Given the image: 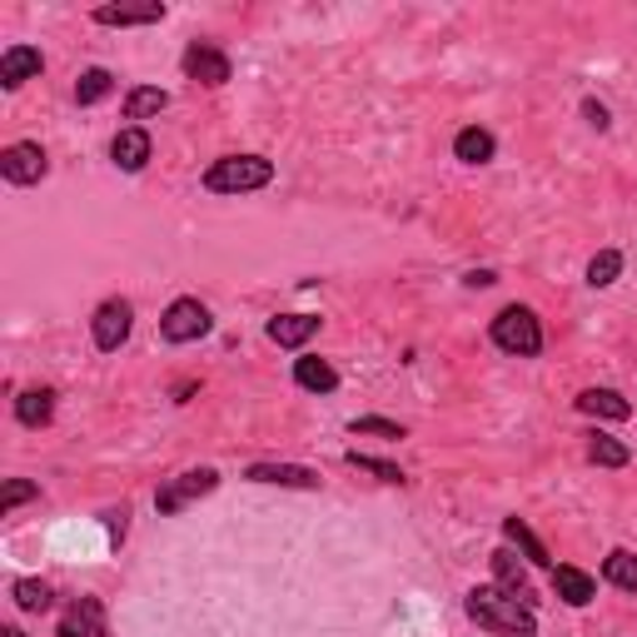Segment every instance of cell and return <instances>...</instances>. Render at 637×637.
Listing matches in <instances>:
<instances>
[{"mask_svg":"<svg viewBox=\"0 0 637 637\" xmlns=\"http://www.w3.org/2000/svg\"><path fill=\"white\" fill-rule=\"evenodd\" d=\"M469 617L478 627H488V633H503V637H533L538 633V613L503 588H473L469 592Z\"/></svg>","mask_w":637,"mask_h":637,"instance_id":"obj_1","label":"cell"},{"mask_svg":"<svg viewBox=\"0 0 637 637\" xmlns=\"http://www.w3.org/2000/svg\"><path fill=\"white\" fill-rule=\"evenodd\" d=\"M274 179V165L264 154H225L204 170V189L210 195H249V189H264Z\"/></svg>","mask_w":637,"mask_h":637,"instance_id":"obj_2","label":"cell"},{"mask_svg":"<svg viewBox=\"0 0 637 637\" xmlns=\"http://www.w3.org/2000/svg\"><path fill=\"white\" fill-rule=\"evenodd\" d=\"M494 344L503 349V354L533 359V354H544V324H538V314H533V309L508 304L503 314L494 318Z\"/></svg>","mask_w":637,"mask_h":637,"instance_id":"obj_3","label":"cell"},{"mask_svg":"<svg viewBox=\"0 0 637 637\" xmlns=\"http://www.w3.org/2000/svg\"><path fill=\"white\" fill-rule=\"evenodd\" d=\"M214 488H220V473H214V469H189V473L170 478V484L154 494V508H160V513H179V508L200 503V498L214 494Z\"/></svg>","mask_w":637,"mask_h":637,"instance_id":"obj_4","label":"cell"},{"mask_svg":"<svg viewBox=\"0 0 637 637\" xmlns=\"http://www.w3.org/2000/svg\"><path fill=\"white\" fill-rule=\"evenodd\" d=\"M160 334H165L170 344H195L210 334V309L200 304V299H175V304L165 309V318H160Z\"/></svg>","mask_w":637,"mask_h":637,"instance_id":"obj_5","label":"cell"},{"mask_svg":"<svg viewBox=\"0 0 637 637\" xmlns=\"http://www.w3.org/2000/svg\"><path fill=\"white\" fill-rule=\"evenodd\" d=\"M130 329H135V309L125 299H105V304L95 309V349L115 354L120 344L130 339Z\"/></svg>","mask_w":637,"mask_h":637,"instance_id":"obj_6","label":"cell"},{"mask_svg":"<svg viewBox=\"0 0 637 637\" xmlns=\"http://www.w3.org/2000/svg\"><path fill=\"white\" fill-rule=\"evenodd\" d=\"M46 170H50L46 150H40V145H30V140L11 145V150L0 154V175L11 179V185H40V179H46Z\"/></svg>","mask_w":637,"mask_h":637,"instance_id":"obj_7","label":"cell"},{"mask_svg":"<svg viewBox=\"0 0 637 637\" xmlns=\"http://www.w3.org/2000/svg\"><path fill=\"white\" fill-rule=\"evenodd\" d=\"M55 637H110L105 633V602L100 598H75L65 613H60Z\"/></svg>","mask_w":637,"mask_h":637,"instance_id":"obj_8","label":"cell"},{"mask_svg":"<svg viewBox=\"0 0 637 637\" xmlns=\"http://www.w3.org/2000/svg\"><path fill=\"white\" fill-rule=\"evenodd\" d=\"M179 65H185L189 80H200V85H225L229 80V55L225 50H214V46H204V40H195Z\"/></svg>","mask_w":637,"mask_h":637,"instance_id":"obj_9","label":"cell"},{"mask_svg":"<svg viewBox=\"0 0 637 637\" xmlns=\"http://www.w3.org/2000/svg\"><path fill=\"white\" fill-rule=\"evenodd\" d=\"M249 484H279V488H318V473L304 463H254L245 473Z\"/></svg>","mask_w":637,"mask_h":637,"instance_id":"obj_10","label":"cell"},{"mask_svg":"<svg viewBox=\"0 0 637 637\" xmlns=\"http://www.w3.org/2000/svg\"><path fill=\"white\" fill-rule=\"evenodd\" d=\"M40 71H46V60H40L36 46H11L0 55V85H5V90H21V85Z\"/></svg>","mask_w":637,"mask_h":637,"instance_id":"obj_11","label":"cell"},{"mask_svg":"<svg viewBox=\"0 0 637 637\" xmlns=\"http://www.w3.org/2000/svg\"><path fill=\"white\" fill-rule=\"evenodd\" d=\"M110 160H115L125 175H140L145 160H150V135L140 130V125H130V130H120L115 145H110Z\"/></svg>","mask_w":637,"mask_h":637,"instance_id":"obj_12","label":"cell"},{"mask_svg":"<svg viewBox=\"0 0 637 637\" xmlns=\"http://www.w3.org/2000/svg\"><path fill=\"white\" fill-rule=\"evenodd\" d=\"M318 334V314H279L270 318V339L279 344V349H299V344H309Z\"/></svg>","mask_w":637,"mask_h":637,"instance_id":"obj_13","label":"cell"},{"mask_svg":"<svg viewBox=\"0 0 637 637\" xmlns=\"http://www.w3.org/2000/svg\"><path fill=\"white\" fill-rule=\"evenodd\" d=\"M165 21V5L150 0V5H100L95 25H160Z\"/></svg>","mask_w":637,"mask_h":637,"instance_id":"obj_14","label":"cell"},{"mask_svg":"<svg viewBox=\"0 0 637 637\" xmlns=\"http://www.w3.org/2000/svg\"><path fill=\"white\" fill-rule=\"evenodd\" d=\"M553 592L567 602V608H588L598 588H592V578L583 573V567H567L563 563V567H553Z\"/></svg>","mask_w":637,"mask_h":637,"instance_id":"obj_15","label":"cell"},{"mask_svg":"<svg viewBox=\"0 0 637 637\" xmlns=\"http://www.w3.org/2000/svg\"><path fill=\"white\" fill-rule=\"evenodd\" d=\"M50 413H55V394L50 389H25L21 399H15V419H21L25 428H46Z\"/></svg>","mask_w":637,"mask_h":637,"instance_id":"obj_16","label":"cell"},{"mask_svg":"<svg viewBox=\"0 0 637 637\" xmlns=\"http://www.w3.org/2000/svg\"><path fill=\"white\" fill-rule=\"evenodd\" d=\"M295 384L309 394H334L339 389V374H334V364H324V359H299L295 364Z\"/></svg>","mask_w":637,"mask_h":637,"instance_id":"obj_17","label":"cell"},{"mask_svg":"<svg viewBox=\"0 0 637 637\" xmlns=\"http://www.w3.org/2000/svg\"><path fill=\"white\" fill-rule=\"evenodd\" d=\"M494 578H498V588H503V592H513V598L528 602V567L508 553V548H498V553H494Z\"/></svg>","mask_w":637,"mask_h":637,"instance_id":"obj_18","label":"cell"},{"mask_svg":"<svg viewBox=\"0 0 637 637\" xmlns=\"http://www.w3.org/2000/svg\"><path fill=\"white\" fill-rule=\"evenodd\" d=\"M578 409L592 413V419H627L633 403H627L617 389H588V394H578Z\"/></svg>","mask_w":637,"mask_h":637,"instance_id":"obj_19","label":"cell"},{"mask_svg":"<svg viewBox=\"0 0 637 637\" xmlns=\"http://www.w3.org/2000/svg\"><path fill=\"white\" fill-rule=\"evenodd\" d=\"M602 578L613 583V588H623V592H637V553L613 548V553L602 558Z\"/></svg>","mask_w":637,"mask_h":637,"instance_id":"obj_20","label":"cell"},{"mask_svg":"<svg viewBox=\"0 0 637 637\" xmlns=\"http://www.w3.org/2000/svg\"><path fill=\"white\" fill-rule=\"evenodd\" d=\"M165 105H170L165 90H154V85H135V90L125 95V120H150V115H160Z\"/></svg>","mask_w":637,"mask_h":637,"instance_id":"obj_21","label":"cell"},{"mask_svg":"<svg viewBox=\"0 0 637 637\" xmlns=\"http://www.w3.org/2000/svg\"><path fill=\"white\" fill-rule=\"evenodd\" d=\"M453 154H459L463 165H488V160H494V135L488 130H459Z\"/></svg>","mask_w":637,"mask_h":637,"instance_id":"obj_22","label":"cell"},{"mask_svg":"<svg viewBox=\"0 0 637 637\" xmlns=\"http://www.w3.org/2000/svg\"><path fill=\"white\" fill-rule=\"evenodd\" d=\"M503 538L508 544H519L523 553H528V563H544V567H553V558H548V548L533 538V528L523 519H503Z\"/></svg>","mask_w":637,"mask_h":637,"instance_id":"obj_23","label":"cell"},{"mask_svg":"<svg viewBox=\"0 0 637 637\" xmlns=\"http://www.w3.org/2000/svg\"><path fill=\"white\" fill-rule=\"evenodd\" d=\"M110 90H115V75L100 71V65H95V71H85L80 80H75V100H80V105H100Z\"/></svg>","mask_w":637,"mask_h":637,"instance_id":"obj_24","label":"cell"},{"mask_svg":"<svg viewBox=\"0 0 637 637\" xmlns=\"http://www.w3.org/2000/svg\"><path fill=\"white\" fill-rule=\"evenodd\" d=\"M617 274H623V254H617V249H602V254H592V264H588V284H592V289H608Z\"/></svg>","mask_w":637,"mask_h":637,"instance_id":"obj_25","label":"cell"},{"mask_svg":"<svg viewBox=\"0 0 637 637\" xmlns=\"http://www.w3.org/2000/svg\"><path fill=\"white\" fill-rule=\"evenodd\" d=\"M588 459H592V463H602V469H623V463L633 459V453H627V444H617V438L598 434V438L588 444Z\"/></svg>","mask_w":637,"mask_h":637,"instance_id":"obj_26","label":"cell"},{"mask_svg":"<svg viewBox=\"0 0 637 637\" xmlns=\"http://www.w3.org/2000/svg\"><path fill=\"white\" fill-rule=\"evenodd\" d=\"M11 592H15V602H21L25 613H46L50 608V583H40V578H21Z\"/></svg>","mask_w":637,"mask_h":637,"instance_id":"obj_27","label":"cell"},{"mask_svg":"<svg viewBox=\"0 0 637 637\" xmlns=\"http://www.w3.org/2000/svg\"><path fill=\"white\" fill-rule=\"evenodd\" d=\"M349 469H364V473H374V478H384V484H403V473L394 469V463L369 459V453H349Z\"/></svg>","mask_w":637,"mask_h":637,"instance_id":"obj_28","label":"cell"},{"mask_svg":"<svg viewBox=\"0 0 637 637\" xmlns=\"http://www.w3.org/2000/svg\"><path fill=\"white\" fill-rule=\"evenodd\" d=\"M36 494H40L36 484H25V478H11V484H5V494H0V513H11V508L30 503V498H36Z\"/></svg>","mask_w":637,"mask_h":637,"instance_id":"obj_29","label":"cell"},{"mask_svg":"<svg viewBox=\"0 0 637 637\" xmlns=\"http://www.w3.org/2000/svg\"><path fill=\"white\" fill-rule=\"evenodd\" d=\"M349 434H374V438H403V424H389V419H354Z\"/></svg>","mask_w":637,"mask_h":637,"instance_id":"obj_30","label":"cell"},{"mask_svg":"<svg viewBox=\"0 0 637 637\" xmlns=\"http://www.w3.org/2000/svg\"><path fill=\"white\" fill-rule=\"evenodd\" d=\"M583 115H588L592 130H608V125H613V120H608V110H602L598 100H583Z\"/></svg>","mask_w":637,"mask_h":637,"instance_id":"obj_31","label":"cell"},{"mask_svg":"<svg viewBox=\"0 0 637 637\" xmlns=\"http://www.w3.org/2000/svg\"><path fill=\"white\" fill-rule=\"evenodd\" d=\"M463 284H469V289H488V284H494V270H473Z\"/></svg>","mask_w":637,"mask_h":637,"instance_id":"obj_32","label":"cell"},{"mask_svg":"<svg viewBox=\"0 0 637 637\" xmlns=\"http://www.w3.org/2000/svg\"><path fill=\"white\" fill-rule=\"evenodd\" d=\"M105 519H110V538H125V519H130V513L120 508V513H105Z\"/></svg>","mask_w":637,"mask_h":637,"instance_id":"obj_33","label":"cell"},{"mask_svg":"<svg viewBox=\"0 0 637 637\" xmlns=\"http://www.w3.org/2000/svg\"><path fill=\"white\" fill-rule=\"evenodd\" d=\"M0 637H25V633H21V627H0Z\"/></svg>","mask_w":637,"mask_h":637,"instance_id":"obj_34","label":"cell"}]
</instances>
